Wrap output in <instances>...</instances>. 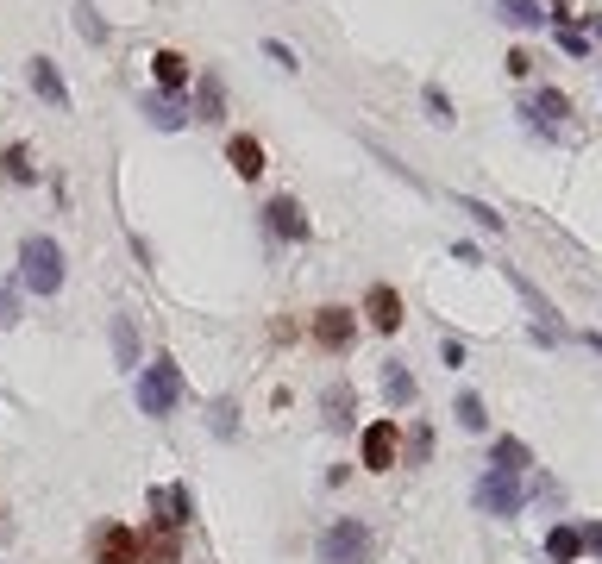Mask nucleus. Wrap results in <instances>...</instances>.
<instances>
[{
	"label": "nucleus",
	"instance_id": "nucleus-24",
	"mask_svg": "<svg viewBox=\"0 0 602 564\" xmlns=\"http://www.w3.org/2000/svg\"><path fill=\"white\" fill-rule=\"evenodd\" d=\"M0 176L32 182V151H26V145H7V151H0Z\"/></svg>",
	"mask_w": 602,
	"mask_h": 564
},
{
	"label": "nucleus",
	"instance_id": "nucleus-4",
	"mask_svg": "<svg viewBox=\"0 0 602 564\" xmlns=\"http://www.w3.org/2000/svg\"><path fill=\"white\" fill-rule=\"evenodd\" d=\"M370 558V527L364 521H333L320 533V564H364Z\"/></svg>",
	"mask_w": 602,
	"mask_h": 564
},
{
	"label": "nucleus",
	"instance_id": "nucleus-14",
	"mask_svg": "<svg viewBox=\"0 0 602 564\" xmlns=\"http://www.w3.org/2000/svg\"><path fill=\"white\" fill-rule=\"evenodd\" d=\"M95 564H138V539L126 527H107L101 546H95Z\"/></svg>",
	"mask_w": 602,
	"mask_h": 564
},
{
	"label": "nucleus",
	"instance_id": "nucleus-33",
	"mask_svg": "<svg viewBox=\"0 0 602 564\" xmlns=\"http://www.w3.org/2000/svg\"><path fill=\"white\" fill-rule=\"evenodd\" d=\"M584 552H602V527H590V533H584Z\"/></svg>",
	"mask_w": 602,
	"mask_h": 564
},
{
	"label": "nucleus",
	"instance_id": "nucleus-32",
	"mask_svg": "<svg viewBox=\"0 0 602 564\" xmlns=\"http://www.w3.org/2000/svg\"><path fill=\"white\" fill-rule=\"evenodd\" d=\"M13 314H19V301H13V289H0V326H7Z\"/></svg>",
	"mask_w": 602,
	"mask_h": 564
},
{
	"label": "nucleus",
	"instance_id": "nucleus-6",
	"mask_svg": "<svg viewBox=\"0 0 602 564\" xmlns=\"http://www.w3.org/2000/svg\"><path fill=\"white\" fill-rule=\"evenodd\" d=\"M396 452H402V427L396 420L364 427V470H396Z\"/></svg>",
	"mask_w": 602,
	"mask_h": 564
},
{
	"label": "nucleus",
	"instance_id": "nucleus-3",
	"mask_svg": "<svg viewBox=\"0 0 602 564\" xmlns=\"http://www.w3.org/2000/svg\"><path fill=\"white\" fill-rule=\"evenodd\" d=\"M176 402H182V370L170 358H157L145 376H138V408L145 414H170Z\"/></svg>",
	"mask_w": 602,
	"mask_h": 564
},
{
	"label": "nucleus",
	"instance_id": "nucleus-21",
	"mask_svg": "<svg viewBox=\"0 0 602 564\" xmlns=\"http://www.w3.org/2000/svg\"><path fill=\"white\" fill-rule=\"evenodd\" d=\"M496 7H502V19H508V26H521V32H534L540 26V0H496Z\"/></svg>",
	"mask_w": 602,
	"mask_h": 564
},
{
	"label": "nucleus",
	"instance_id": "nucleus-10",
	"mask_svg": "<svg viewBox=\"0 0 602 564\" xmlns=\"http://www.w3.org/2000/svg\"><path fill=\"white\" fill-rule=\"evenodd\" d=\"M26 76H32V88H38V101H51L57 113L69 107V88H63V76H57V63H51V57H32V63H26Z\"/></svg>",
	"mask_w": 602,
	"mask_h": 564
},
{
	"label": "nucleus",
	"instance_id": "nucleus-17",
	"mask_svg": "<svg viewBox=\"0 0 602 564\" xmlns=\"http://www.w3.org/2000/svg\"><path fill=\"white\" fill-rule=\"evenodd\" d=\"M490 458H496V470H521V477H527V470H534V452H527L521 439H508V433H502V439L490 445Z\"/></svg>",
	"mask_w": 602,
	"mask_h": 564
},
{
	"label": "nucleus",
	"instance_id": "nucleus-34",
	"mask_svg": "<svg viewBox=\"0 0 602 564\" xmlns=\"http://www.w3.org/2000/svg\"><path fill=\"white\" fill-rule=\"evenodd\" d=\"M584 345H590V351H602V333H584Z\"/></svg>",
	"mask_w": 602,
	"mask_h": 564
},
{
	"label": "nucleus",
	"instance_id": "nucleus-18",
	"mask_svg": "<svg viewBox=\"0 0 602 564\" xmlns=\"http://www.w3.org/2000/svg\"><path fill=\"white\" fill-rule=\"evenodd\" d=\"M145 120H151L157 132H176L189 113H182V101H170V94H151V101H145Z\"/></svg>",
	"mask_w": 602,
	"mask_h": 564
},
{
	"label": "nucleus",
	"instance_id": "nucleus-11",
	"mask_svg": "<svg viewBox=\"0 0 602 564\" xmlns=\"http://www.w3.org/2000/svg\"><path fill=\"white\" fill-rule=\"evenodd\" d=\"M226 163H233V170L245 176V182H258L264 176V145L251 132H239V138H226Z\"/></svg>",
	"mask_w": 602,
	"mask_h": 564
},
{
	"label": "nucleus",
	"instance_id": "nucleus-28",
	"mask_svg": "<svg viewBox=\"0 0 602 564\" xmlns=\"http://www.w3.org/2000/svg\"><path fill=\"white\" fill-rule=\"evenodd\" d=\"M458 207H465V214H471L483 232H502V214H496V207H483V201H458Z\"/></svg>",
	"mask_w": 602,
	"mask_h": 564
},
{
	"label": "nucleus",
	"instance_id": "nucleus-16",
	"mask_svg": "<svg viewBox=\"0 0 602 564\" xmlns=\"http://www.w3.org/2000/svg\"><path fill=\"white\" fill-rule=\"evenodd\" d=\"M414 395H421V389H414V376L402 364H383V402L389 408H414Z\"/></svg>",
	"mask_w": 602,
	"mask_h": 564
},
{
	"label": "nucleus",
	"instance_id": "nucleus-15",
	"mask_svg": "<svg viewBox=\"0 0 602 564\" xmlns=\"http://www.w3.org/2000/svg\"><path fill=\"white\" fill-rule=\"evenodd\" d=\"M138 564H182V546H176V533L151 527V533H145V546H138Z\"/></svg>",
	"mask_w": 602,
	"mask_h": 564
},
{
	"label": "nucleus",
	"instance_id": "nucleus-27",
	"mask_svg": "<svg viewBox=\"0 0 602 564\" xmlns=\"http://www.w3.org/2000/svg\"><path fill=\"white\" fill-rule=\"evenodd\" d=\"M76 32H82L88 44H107V26H101V13L88 7V0H82V7H76Z\"/></svg>",
	"mask_w": 602,
	"mask_h": 564
},
{
	"label": "nucleus",
	"instance_id": "nucleus-1",
	"mask_svg": "<svg viewBox=\"0 0 602 564\" xmlns=\"http://www.w3.org/2000/svg\"><path fill=\"white\" fill-rule=\"evenodd\" d=\"M19 282H26L32 295H57L63 289V251H57V239H26L19 245Z\"/></svg>",
	"mask_w": 602,
	"mask_h": 564
},
{
	"label": "nucleus",
	"instance_id": "nucleus-25",
	"mask_svg": "<svg viewBox=\"0 0 602 564\" xmlns=\"http://www.w3.org/2000/svg\"><path fill=\"white\" fill-rule=\"evenodd\" d=\"M452 414H458V427H465V433H483V420H490V414H483V395H471V389L458 395Z\"/></svg>",
	"mask_w": 602,
	"mask_h": 564
},
{
	"label": "nucleus",
	"instance_id": "nucleus-23",
	"mask_svg": "<svg viewBox=\"0 0 602 564\" xmlns=\"http://www.w3.org/2000/svg\"><path fill=\"white\" fill-rule=\"evenodd\" d=\"M327 427H352V383L327 389Z\"/></svg>",
	"mask_w": 602,
	"mask_h": 564
},
{
	"label": "nucleus",
	"instance_id": "nucleus-19",
	"mask_svg": "<svg viewBox=\"0 0 602 564\" xmlns=\"http://www.w3.org/2000/svg\"><path fill=\"white\" fill-rule=\"evenodd\" d=\"M195 113H201V120H220V113H226V88H220V76H201V82H195Z\"/></svg>",
	"mask_w": 602,
	"mask_h": 564
},
{
	"label": "nucleus",
	"instance_id": "nucleus-29",
	"mask_svg": "<svg viewBox=\"0 0 602 564\" xmlns=\"http://www.w3.org/2000/svg\"><path fill=\"white\" fill-rule=\"evenodd\" d=\"M421 101H427V113H433V120H439V126H452V101H446V88H427V94H421Z\"/></svg>",
	"mask_w": 602,
	"mask_h": 564
},
{
	"label": "nucleus",
	"instance_id": "nucleus-20",
	"mask_svg": "<svg viewBox=\"0 0 602 564\" xmlns=\"http://www.w3.org/2000/svg\"><path fill=\"white\" fill-rule=\"evenodd\" d=\"M546 552H552V564H571L577 552H584V533H577V527H552L546 533Z\"/></svg>",
	"mask_w": 602,
	"mask_h": 564
},
{
	"label": "nucleus",
	"instance_id": "nucleus-5",
	"mask_svg": "<svg viewBox=\"0 0 602 564\" xmlns=\"http://www.w3.org/2000/svg\"><path fill=\"white\" fill-rule=\"evenodd\" d=\"M189 514H195V502H189V489H182V483L151 489V527L176 533V527H189Z\"/></svg>",
	"mask_w": 602,
	"mask_h": 564
},
{
	"label": "nucleus",
	"instance_id": "nucleus-35",
	"mask_svg": "<svg viewBox=\"0 0 602 564\" xmlns=\"http://www.w3.org/2000/svg\"><path fill=\"white\" fill-rule=\"evenodd\" d=\"M590 32H596V44H602V13H596V19H590Z\"/></svg>",
	"mask_w": 602,
	"mask_h": 564
},
{
	"label": "nucleus",
	"instance_id": "nucleus-30",
	"mask_svg": "<svg viewBox=\"0 0 602 564\" xmlns=\"http://www.w3.org/2000/svg\"><path fill=\"white\" fill-rule=\"evenodd\" d=\"M559 44H565V51H571V57H584V51H590V38H584V32H577V26H559Z\"/></svg>",
	"mask_w": 602,
	"mask_h": 564
},
{
	"label": "nucleus",
	"instance_id": "nucleus-2",
	"mask_svg": "<svg viewBox=\"0 0 602 564\" xmlns=\"http://www.w3.org/2000/svg\"><path fill=\"white\" fill-rule=\"evenodd\" d=\"M477 508L496 514V521H515L527 508V489H521V470H490V477L477 483Z\"/></svg>",
	"mask_w": 602,
	"mask_h": 564
},
{
	"label": "nucleus",
	"instance_id": "nucleus-12",
	"mask_svg": "<svg viewBox=\"0 0 602 564\" xmlns=\"http://www.w3.org/2000/svg\"><path fill=\"white\" fill-rule=\"evenodd\" d=\"M527 113H534V126H540V132H559V126H565V113H571V101H565L559 88H540L534 101H527Z\"/></svg>",
	"mask_w": 602,
	"mask_h": 564
},
{
	"label": "nucleus",
	"instance_id": "nucleus-26",
	"mask_svg": "<svg viewBox=\"0 0 602 564\" xmlns=\"http://www.w3.org/2000/svg\"><path fill=\"white\" fill-rule=\"evenodd\" d=\"M214 433H220V439L239 433V402H233V395H220V402H214Z\"/></svg>",
	"mask_w": 602,
	"mask_h": 564
},
{
	"label": "nucleus",
	"instance_id": "nucleus-13",
	"mask_svg": "<svg viewBox=\"0 0 602 564\" xmlns=\"http://www.w3.org/2000/svg\"><path fill=\"white\" fill-rule=\"evenodd\" d=\"M107 326H113V364H120V370H138V320H132V314H113Z\"/></svg>",
	"mask_w": 602,
	"mask_h": 564
},
{
	"label": "nucleus",
	"instance_id": "nucleus-31",
	"mask_svg": "<svg viewBox=\"0 0 602 564\" xmlns=\"http://www.w3.org/2000/svg\"><path fill=\"white\" fill-rule=\"evenodd\" d=\"M264 51H270V63H283V69H295V51H289V44H283V38H270V44H264Z\"/></svg>",
	"mask_w": 602,
	"mask_h": 564
},
{
	"label": "nucleus",
	"instance_id": "nucleus-7",
	"mask_svg": "<svg viewBox=\"0 0 602 564\" xmlns=\"http://www.w3.org/2000/svg\"><path fill=\"white\" fill-rule=\"evenodd\" d=\"M358 333V314L352 308H320L314 314V345H327V351H345Z\"/></svg>",
	"mask_w": 602,
	"mask_h": 564
},
{
	"label": "nucleus",
	"instance_id": "nucleus-22",
	"mask_svg": "<svg viewBox=\"0 0 602 564\" xmlns=\"http://www.w3.org/2000/svg\"><path fill=\"white\" fill-rule=\"evenodd\" d=\"M151 76L164 82V88H182V82H189V63H182L176 51H157V57H151Z\"/></svg>",
	"mask_w": 602,
	"mask_h": 564
},
{
	"label": "nucleus",
	"instance_id": "nucleus-9",
	"mask_svg": "<svg viewBox=\"0 0 602 564\" xmlns=\"http://www.w3.org/2000/svg\"><path fill=\"white\" fill-rule=\"evenodd\" d=\"M364 314H370V326H377V333H396V326H402V295L389 289V282H377V289L364 295Z\"/></svg>",
	"mask_w": 602,
	"mask_h": 564
},
{
	"label": "nucleus",
	"instance_id": "nucleus-8",
	"mask_svg": "<svg viewBox=\"0 0 602 564\" xmlns=\"http://www.w3.org/2000/svg\"><path fill=\"white\" fill-rule=\"evenodd\" d=\"M264 226L276 232V239H308V214H301V201H289V195H276L264 207Z\"/></svg>",
	"mask_w": 602,
	"mask_h": 564
}]
</instances>
